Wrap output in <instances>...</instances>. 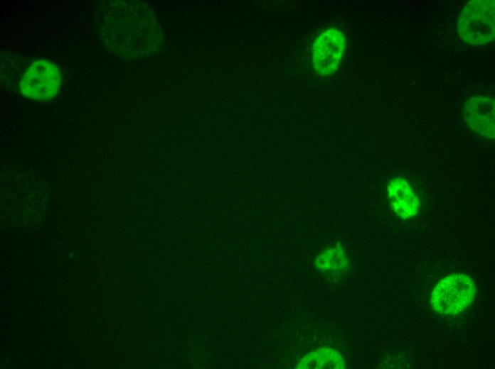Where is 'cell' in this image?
I'll return each instance as SVG.
<instances>
[{
  "instance_id": "1",
  "label": "cell",
  "mask_w": 495,
  "mask_h": 369,
  "mask_svg": "<svg viewBox=\"0 0 495 369\" xmlns=\"http://www.w3.org/2000/svg\"><path fill=\"white\" fill-rule=\"evenodd\" d=\"M461 39L472 45H484L495 37L494 0H474L465 4L457 21Z\"/></svg>"
},
{
  "instance_id": "2",
  "label": "cell",
  "mask_w": 495,
  "mask_h": 369,
  "mask_svg": "<svg viewBox=\"0 0 495 369\" xmlns=\"http://www.w3.org/2000/svg\"><path fill=\"white\" fill-rule=\"evenodd\" d=\"M474 294V284L469 277L451 274L436 285L431 294V303L440 314H456L471 304Z\"/></svg>"
},
{
  "instance_id": "3",
  "label": "cell",
  "mask_w": 495,
  "mask_h": 369,
  "mask_svg": "<svg viewBox=\"0 0 495 369\" xmlns=\"http://www.w3.org/2000/svg\"><path fill=\"white\" fill-rule=\"evenodd\" d=\"M61 77L58 67L51 62L34 61L20 82L21 94L28 99L46 101L58 93Z\"/></svg>"
},
{
  "instance_id": "4",
  "label": "cell",
  "mask_w": 495,
  "mask_h": 369,
  "mask_svg": "<svg viewBox=\"0 0 495 369\" xmlns=\"http://www.w3.org/2000/svg\"><path fill=\"white\" fill-rule=\"evenodd\" d=\"M346 48V38L336 28L321 32L316 38L312 53L314 70L322 75L334 72L340 65Z\"/></svg>"
},
{
  "instance_id": "5",
  "label": "cell",
  "mask_w": 495,
  "mask_h": 369,
  "mask_svg": "<svg viewBox=\"0 0 495 369\" xmlns=\"http://www.w3.org/2000/svg\"><path fill=\"white\" fill-rule=\"evenodd\" d=\"M464 117L467 125L479 135L494 139L495 101L494 97L479 95L465 101Z\"/></svg>"
},
{
  "instance_id": "6",
  "label": "cell",
  "mask_w": 495,
  "mask_h": 369,
  "mask_svg": "<svg viewBox=\"0 0 495 369\" xmlns=\"http://www.w3.org/2000/svg\"><path fill=\"white\" fill-rule=\"evenodd\" d=\"M388 199L395 212L404 219L417 212L419 199L406 180L398 177L388 185Z\"/></svg>"
},
{
  "instance_id": "7",
  "label": "cell",
  "mask_w": 495,
  "mask_h": 369,
  "mask_svg": "<svg viewBox=\"0 0 495 369\" xmlns=\"http://www.w3.org/2000/svg\"><path fill=\"white\" fill-rule=\"evenodd\" d=\"M345 366L338 352L329 348H321L305 355L299 362L297 368L343 369Z\"/></svg>"
},
{
  "instance_id": "8",
  "label": "cell",
  "mask_w": 495,
  "mask_h": 369,
  "mask_svg": "<svg viewBox=\"0 0 495 369\" xmlns=\"http://www.w3.org/2000/svg\"><path fill=\"white\" fill-rule=\"evenodd\" d=\"M315 264L320 272L338 273L348 265V260L344 249L339 246L326 248L316 257Z\"/></svg>"
}]
</instances>
